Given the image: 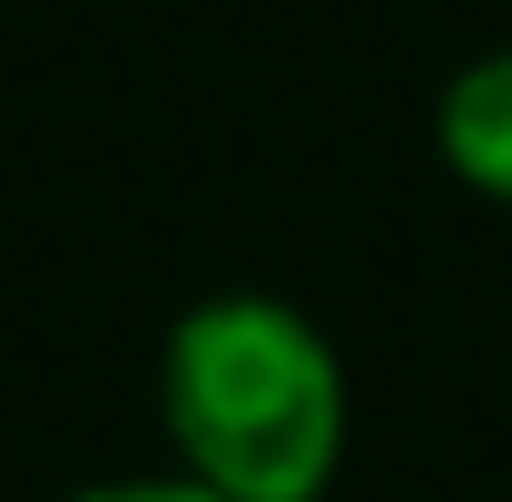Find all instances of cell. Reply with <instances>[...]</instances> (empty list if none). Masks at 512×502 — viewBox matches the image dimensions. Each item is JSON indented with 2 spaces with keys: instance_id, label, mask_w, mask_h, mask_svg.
Listing matches in <instances>:
<instances>
[{
  "instance_id": "3957f363",
  "label": "cell",
  "mask_w": 512,
  "mask_h": 502,
  "mask_svg": "<svg viewBox=\"0 0 512 502\" xmlns=\"http://www.w3.org/2000/svg\"><path fill=\"white\" fill-rule=\"evenodd\" d=\"M69 502H227V493H207L188 473H158V483H89V493H69Z\"/></svg>"
},
{
  "instance_id": "7a4b0ae2",
  "label": "cell",
  "mask_w": 512,
  "mask_h": 502,
  "mask_svg": "<svg viewBox=\"0 0 512 502\" xmlns=\"http://www.w3.org/2000/svg\"><path fill=\"white\" fill-rule=\"evenodd\" d=\"M434 138H444V168L463 188H483V197L512 207V50L453 69L444 109H434Z\"/></svg>"
},
{
  "instance_id": "6da1fadb",
  "label": "cell",
  "mask_w": 512,
  "mask_h": 502,
  "mask_svg": "<svg viewBox=\"0 0 512 502\" xmlns=\"http://www.w3.org/2000/svg\"><path fill=\"white\" fill-rule=\"evenodd\" d=\"M158 424L227 502H316L345 463V365L276 296H207L168 325Z\"/></svg>"
}]
</instances>
